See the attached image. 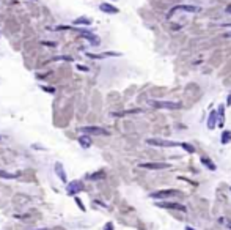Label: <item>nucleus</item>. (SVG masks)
I'll return each mask as SVG.
<instances>
[{"mask_svg": "<svg viewBox=\"0 0 231 230\" xmlns=\"http://www.w3.org/2000/svg\"><path fill=\"white\" fill-rule=\"evenodd\" d=\"M84 189H85L84 181H82V180H74V181H69L68 185H66V194L76 197L79 192H82Z\"/></svg>", "mask_w": 231, "mask_h": 230, "instance_id": "nucleus-1", "label": "nucleus"}, {"mask_svg": "<svg viewBox=\"0 0 231 230\" xmlns=\"http://www.w3.org/2000/svg\"><path fill=\"white\" fill-rule=\"evenodd\" d=\"M181 196V192L176 191V189H167V191H156V192H151L150 197L151 199H170V197H178Z\"/></svg>", "mask_w": 231, "mask_h": 230, "instance_id": "nucleus-2", "label": "nucleus"}, {"mask_svg": "<svg viewBox=\"0 0 231 230\" xmlns=\"http://www.w3.org/2000/svg\"><path fill=\"white\" fill-rule=\"evenodd\" d=\"M84 134H87V136H107L109 133L104 129V128H101V126H84L80 129Z\"/></svg>", "mask_w": 231, "mask_h": 230, "instance_id": "nucleus-3", "label": "nucleus"}, {"mask_svg": "<svg viewBox=\"0 0 231 230\" xmlns=\"http://www.w3.org/2000/svg\"><path fill=\"white\" fill-rule=\"evenodd\" d=\"M148 145H153V147H164V148H168V147H176L178 143L173 142V140H165V139H146Z\"/></svg>", "mask_w": 231, "mask_h": 230, "instance_id": "nucleus-4", "label": "nucleus"}, {"mask_svg": "<svg viewBox=\"0 0 231 230\" xmlns=\"http://www.w3.org/2000/svg\"><path fill=\"white\" fill-rule=\"evenodd\" d=\"M157 207H160V208H167V210H178V211H181V213H186L187 211V207L186 205H181V203H174V202H164V203H156Z\"/></svg>", "mask_w": 231, "mask_h": 230, "instance_id": "nucleus-5", "label": "nucleus"}, {"mask_svg": "<svg viewBox=\"0 0 231 230\" xmlns=\"http://www.w3.org/2000/svg\"><path fill=\"white\" fill-rule=\"evenodd\" d=\"M53 172H55V175L58 177V180H60L61 183H68L66 170H64V167H63L61 162H55V164H53Z\"/></svg>", "mask_w": 231, "mask_h": 230, "instance_id": "nucleus-6", "label": "nucleus"}, {"mask_svg": "<svg viewBox=\"0 0 231 230\" xmlns=\"http://www.w3.org/2000/svg\"><path fill=\"white\" fill-rule=\"evenodd\" d=\"M151 104L159 109H181L179 103H171V101H151Z\"/></svg>", "mask_w": 231, "mask_h": 230, "instance_id": "nucleus-7", "label": "nucleus"}, {"mask_svg": "<svg viewBox=\"0 0 231 230\" xmlns=\"http://www.w3.org/2000/svg\"><path fill=\"white\" fill-rule=\"evenodd\" d=\"M142 169H150V170H160V169H168L170 164L167 162H143L138 164Z\"/></svg>", "mask_w": 231, "mask_h": 230, "instance_id": "nucleus-8", "label": "nucleus"}, {"mask_svg": "<svg viewBox=\"0 0 231 230\" xmlns=\"http://www.w3.org/2000/svg\"><path fill=\"white\" fill-rule=\"evenodd\" d=\"M77 142L80 143V147L82 148H90L91 145H93V140H91V137L90 136H87V134H82L79 139H77Z\"/></svg>", "mask_w": 231, "mask_h": 230, "instance_id": "nucleus-9", "label": "nucleus"}, {"mask_svg": "<svg viewBox=\"0 0 231 230\" xmlns=\"http://www.w3.org/2000/svg\"><path fill=\"white\" fill-rule=\"evenodd\" d=\"M101 11H104V13H109V14H116L118 13V8L112 6L110 3H101Z\"/></svg>", "mask_w": 231, "mask_h": 230, "instance_id": "nucleus-10", "label": "nucleus"}, {"mask_svg": "<svg viewBox=\"0 0 231 230\" xmlns=\"http://www.w3.org/2000/svg\"><path fill=\"white\" fill-rule=\"evenodd\" d=\"M87 178H88V180H91V181L102 180V178H105V172H104V170H98V172H93V173H88Z\"/></svg>", "mask_w": 231, "mask_h": 230, "instance_id": "nucleus-11", "label": "nucleus"}, {"mask_svg": "<svg viewBox=\"0 0 231 230\" xmlns=\"http://www.w3.org/2000/svg\"><path fill=\"white\" fill-rule=\"evenodd\" d=\"M215 123H217V112H215V110H212V112L209 114V118H208V128H209V129H214Z\"/></svg>", "mask_w": 231, "mask_h": 230, "instance_id": "nucleus-12", "label": "nucleus"}, {"mask_svg": "<svg viewBox=\"0 0 231 230\" xmlns=\"http://www.w3.org/2000/svg\"><path fill=\"white\" fill-rule=\"evenodd\" d=\"M82 35H84V38H87L93 46H98L99 44V38L96 35H93V33H88V32H82Z\"/></svg>", "mask_w": 231, "mask_h": 230, "instance_id": "nucleus-13", "label": "nucleus"}, {"mask_svg": "<svg viewBox=\"0 0 231 230\" xmlns=\"http://www.w3.org/2000/svg\"><path fill=\"white\" fill-rule=\"evenodd\" d=\"M178 10H182V11H190V13H195L198 11V8L197 6H187V5H184V6H176V8H173V10L170 11V16L174 13V11H178Z\"/></svg>", "mask_w": 231, "mask_h": 230, "instance_id": "nucleus-14", "label": "nucleus"}, {"mask_svg": "<svg viewBox=\"0 0 231 230\" xmlns=\"http://www.w3.org/2000/svg\"><path fill=\"white\" fill-rule=\"evenodd\" d=\"M0 178H5V180H13V178H17V175H16V173H10V172L0 170Z\"/></svg>", "mask_w": 231, "mask_h": 230, "instance_id": "nucleus-15", "label": "nucleus"}, {"mask_svg": "<svg viewBox=\"0 0 231 230\" xmlns=\"http://www.w3.org/2000/svg\"><path fill=\"white\" fill-rule=\"evenodd\" d=\"M201 162L205 164V165H206V167H208L209 170H215V169H217V167H215V164L212 162L211 159H208V158H201Z\"/></svg>", "mask_w": 231, "mask_h": 230, "instance_id": "nucleus-16", "label": "nucleus"}, {"mask_svg": "<svg viewBox=\"0 0 231 230\" xmlns=\"http://www.w3.org/2000/svg\"><path fill=\"white\" fill-rule=\"evenodd\" d=\"M231 140V131H223L222 133V137H220V142L222 143H228Z\"/></svg>", "mask_w": 231, "mask_h": 230, "instance_id": "nucleus-17", "label": "nucleus"}, {"mask_svg": "<svg viewBox=\"0 0 231 230\" xmlns=\"http://www.w3.org/2000/svg\"><path fill=\"white\" fill-rule=\"evenodd\" d=\"M223 112H225V106H219L217 115H219V125L223 126Z\"/></svg>", "mask_w": 231, "mask_h": 230, "instance_id": "nucleus-18", "label": "nucleus"}, {"mask_svg": "<svg viewBox=\"0 0 231 230\" xmlns=\"http://www.w3.org/2000/svg\"><path fill=\"white\" fill-rule=\"evenodd\" d=\"M74 202H76V205H77V207L80 208V211H84V213H85V211H87V208H85V205L82 203V200H80V199H79L77 196L74 197Z\"/></svg>", "mask_w": 231, "mask_h": 230, "instance_id": "nucleus-19", "label": "nucleus"}, {"mask_svg": "<svg viewBox=\"0 0 231 230\" xmlns=\"http://www.w3.org/2000/svg\"><path fill=\"white\" fill-rule=\"evenodd\" d=\"M181 147L187 153H195V148H193V145H190V143H181Z\"/></svg>", "mask_w": 231, "mask_h": 230, "instance_id": "nucleus-20", "label": "nucleus"}, {"mask_svg": "<svg viewBox=\"0 0 231 230\" xmlns=\"http://www.w3.org/2000/svg\"><path fill=\"white\" fill-rule=\"evenodd\" d=\"M74 24H85V25H90L91 21H90V19H76V22H74Z\"/></svg>", "mask_w": 231, "mask_h": 230, "instance_id": "nucleus-21", "label": "nucleus"}, {"mask_svg": "<svg viewBox=\"0 0 231 230\" xmlns=\"http://www.w3.org/2000/svg\"><path fill=\"white\" fill-rule=\"evenodd\" d=\"M41 88H43L44 91H47V93H52V95L55 93V88H53V87H41Z\"/></svg>", "mask_w": 231, "mask_h": 230, "instance_id": "nucleus-22", "label": "nucleus"}, {"mask_svg": "<svg viewBox=\"0 0 231 230\" xmlns=\"http://www.w3.org/2000/svg\"><path fill=\"white\" fill-rule=\"evenodd\" d=\"M104 230H113V222H107L105 227H104Z\"/></svg>", "mask_w": 231, "mask_h": 230, "instance_id": "nucleus-23", "label": "nucleus"}, {"mask_svg": "<svg viewBox=\"0 0 231 230\" xmlns=\"http://www.w3.org/2000/svg\"><path fill=\"white\" fill-rule=\"evenodd\" d=\"M32 148H36V150H44L43 147H41V145H38V143H33V145H32Z\"/></svg>", "mask_w": 231, "mask_h": 230, "instance_id": "nucleus-24", "label": "nucleus"}, {"mask_svg": "<svg viewBox=\"0 0 231 230\" xmlns=\"http://www.w3.org/2000/svg\"><path fill=\"white\" fill-rule=\"evenodd\" d=\"M32 230H50V228H47V227H41V228H32Z\"/></svg>", "mask_w": 231, "mask_h": 230, "instance_id": "nucleus-25", "label": "nucleus"}, {"mask_svg": "<svg viewBox=\"0 0 231 230\" xmlns=\"http://www.w3.org/2000/svg\"><path fill=\"white\" fill-rule=\"evenodd\" d=\"M225 36H226V38H231V32H229V33H226Z\"/></svg>", "mask_w": 231, "mask_h": 230, "instance_id": "nucleus-26", "label": "nucleus"}, {"mask_svg": "<svg viewBox=\"0 0 231 230\" xmlns=\"http://www.w3.org/2000/svg\"><path fill=\"white\" fill-rule=\"evenodd\" d=\"M186 230H193V228H192V227H187V228H186Z\"/></svg>", "mask_w": 231, "mask_h": 230, "instance_id": "nucleus-27", "label": "nucleus"}, {"mask_svg": "<svg viewBox=\"0 0 231 230\" xmlns=\"http://www.w3.org/2000/svg\"><path fill=\"white\" fill-rule=\"evenodd\" d=\"M0 139H2V137H0Z\"/></svg>", "mask_w": 231, "mask_h": 230, "instance_id": "nucleus-28", "label": "nucleus"}]
</instances>
